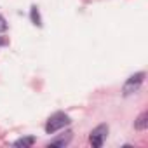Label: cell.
<instances>
[{
  "instance_id": "5",
  "label": "cell",
  "mask_w": 148,
  "mask_h": 148,
  "mask_svg": "<svg viewBox=\"0 0 148 148\" xmlns=\"http://www.w3.org/2000/svg\"><path fill=\"white\" fill-rule=\"evenodd\" d=\"M134 127H136L138 131H143V129H146V127H148V113H146V112H145V113H141V115L136 119Z\"/></svg>"
},
{
  "instance_id": "6",
  "label": "cell",
  "mask_w": 148,
  "mask_h": 148,
  "mask_svg": "<svg viewBox=\"0 0 148 148\" xmlns=\"http://www.w3.org/2000/svg\"><path fill=\"white\" fill-rule=\"evenodd\" d=\"M33 138L32 136H26V138H21V139H18V141H14V146H18V148H26V146H32L33 145Z\"/></svg>"
},
{
  "instance_id": "4",
  "label": "cell",
  "mask_w": 148,
  "mask_h": 148,
  "mask_svg": "<svg viewBox=\"0 0 148 148\" xmlns=\"http://www.w3.org/2000/svg\"><path fill=\"white\" fill-rule=\"evenodd\" d=\"M70 141H71V131H66V132L61 134L59 138L52 139V141L49 143V146H66Z\"/></svg>"
},
{
  "instance_id": "8",
  "label": "cell",
  "mask_w": 148,
  "mask_h": 148,
  "mask_svg": "<svg viewBox=\"0 0 148 148\" xmlns=\"http://www.w3.org/2000/svg\"><path fill=\"white\" fill-rule=\"evenodd\" d=\"M5 30H7V21L0 16V32H5Z\"/></svg>"
},
{
  "instance_id": "7",
  "label": "cell",
  "mask_w": 148,
  "mask_h": 148,
  "mask_svg": "<svg viewBox=\"0 0 148 148\" xmlns=\"http://www.w3.org/2000/svg\"><path fill=\"white\" fill-rule=\"evenodd\" d=\"M32 19H33V23H35L37 26H42V23H40V16H38L37 7H32Z\"/></svg>"
},
{
  "instance_id": "1",
  "label": "cell",
  "mask_w": 148,
  "mask_h": 148,
  "mask_svg": "<svg viewBox=\"0 0 148 148\" xmlns=\"http://www.w3.org/2000/svg\"><path fill=\"white\" fill-rule=\"evenodd\" d=\"M70 122H71V120H70V117H68L66 113L58 112V113H54V115L49 117V120H47V124H45V132H47V134H52V132L59 131L61 127L68 125Z\"/></svg>"
},
{
  "instance_id": "3",
  "label": "cell",
  "mask_w": 148,
  "mask_h": 148,
  "mask_svg": "<svg viewBox=\"0 0 148 148\" xmlns=\"http://www.w3.org/2000/svg\"><path fill=\"white\" fill-rule=\"evenodd\" d=\"M106 134H108V125H106V124H101V125H98L96 129L91 131L89 143H91L92 146L99 148V146H103V143H105V139H106Z\"/></svg>"
},
{
  "instance_id": "2",
  "label": "cell",
  "mask_w": 148,
  "mask_h": 148,
  "mask_svg": "<svg viewBox=\"0 0 148 148\" xmlns=\"http://www.w3.org/2000/svg\"><path fill=\"white\" fill-rule=\"evenodd\" d=\"M143 80H145V71H138V73H134L132 77H129L127 82H125L124 87H122L124 96H129V94H132V92H138V89L141 87Z\"/></svg>"
}]
</instances>
